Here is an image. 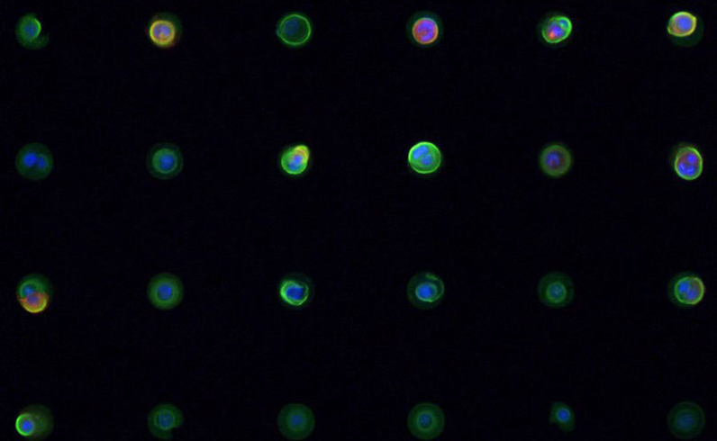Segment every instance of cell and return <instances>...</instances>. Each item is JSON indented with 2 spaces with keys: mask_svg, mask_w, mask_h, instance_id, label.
<instances>
[{
  "mask_svg": "<svg viewBox=\"0 0 717 441\" xmlns=\"http://www.w3.org/2000/svg\"><path fill=\"white\" fill-rule=\"evenodd\" d=\"M16 167L26 179L32 181L46 179L54 168L53 153L46 145L29 143L19 150Z\"/></svg>",
  "mask_w": 717,
  "mask_h": 441,
  "instance_id": "6da1fadb",
  "label": "cell"
},
{
  "mask_svg": "<svg viewBox=\"0 0 717 441\" xmlns=\"http://www.w3.org/2000/svg\"><path fill=\"white\" fill-rule=\"evenodd\" d=\"M17 433L29 440L48 438L55 429V418L46 406L33 404L24 408L15 419Z\"/></svg>",
  "mask_w": 717,
  "mask_h": 441,
  "instance_id": "7a4b0ae2",
  "label": "cell"
},
{
  "mask_svg": "<svg viewBox=\"0 0 717 441\" xmlns=\"http://www.w3.org/2000/svg\"><path fill=\"white\" fill-rule=\"evenodd\" d=\"M669 431L681 439L699 436L705 427L703 409L694 402L685 401L672 409L667 416Z\"/></svg>",
  "mask_w": 717,
  "mask_h": 441,
  "instance_id": "3957f363",
  "label": "cell"
},
{
  "mask_svg": "<svg viewBox=\"0 0 717 441\" xmlns=\"http://www.w3.org/2000/svg\"><path fill=\"white\" fill-rule=\"evenodd\" d=\"M277 423L284 436L291 440H303L315 429L316 417L307 406L292 403L282 409Z\"/></svg>",
  "mask_w": 717,
  "mask_h": 441,
  "instance_id": "277c9868",
  "label": "cell"
},
{
  "mask_svg": "<svg viewBox=\"0 0 717 441\" xmlns=\"http://www.w3.org/2000/svg\"><path fill=\"white\" fill-rule=\"evenodd\" d=\"M407 34L416 47H436L443 35V22L440 15L431 11H420L407 22Z\"/></svg>",
  "mask_w": 717,
  "mask_h": 441,
  "instance_id": "5b68a950",
  "label": "cell"
},
{
  "mask_svg": "<svg viewBox=\"0 0 717 441\" xmlns=\"http://www.w3.org/2000/svg\"><path fill=\"white\" fill-rule=\"evenodd\" d=\"M408 427L411 433L421 439L430 440L438 437L445 427L443 410L433 403H421L410 412Z\"/></svg>",
  "mask_w": 717,
  "mask_h": 441,
  "instance_id": "8992f818",
  "label": "cell"
},
{
  "mask_svg": "<svg viewBox=\"0 0 717 441\" xmlns=\"http://www.w3.org/2000/svg\"><path fill=\"white\" fill-rule=\"evenodd\" d=\"M184 284L178 277L169 273L155 276L150 283L148 297L159 310L168 311L183 302Z\"/></svg>",
  "mask_w": 717,
  "mask_h": 441,
  "instance_id": "52a82bcc",
  "label": "cell"
},
{
  "mask_svg": "<svg viewBox=\"0 0 717 441\" xmlns=\"http://www.w3.org/2000/svg\"><path fill=\"white\" fill-rule=\"evenodd\" d=\"M147 165L151 175L158 179L174 178L184 166L182 150L171 143L155 145L149 152Z\"/></svg>",
  "mask_w": 717,
  "mask_h": 441,
  "instance_id": "ba28073f",
  "label": "cell"
},
{
  "mask_svg": "<svg viewBox=\"0 0 717 441\" xmlns=\"http://www.w3.org/2000/svg\"><path fill=\"white\" fill-rule=\"evenodd\" d=\"M445 293L443 281L430 272L419 274L412 278L408 285L410 302L422 310L437 306Z\"/></svg>",
  "mask_w": 717,
  "mask_h": 441,
  "instance_id": "9c48e42d",
  "label": "cell"
},
{
  "mask_svg": "<svg viewBox=\"0 0 717 441\" xmlns=\"http://www.w3.org/2000/svg\"><path fill=\"white\" fill-rule=\"evenodd\" d=\"M537 293L544 304L553 308H562L573 301L575 286L568 275L554 272L546 275L538 284Z\"/></svg>",
  "mask_w": 717,
  "mask_h": 441,
  "instance_id": "30bf717a",
  "label": "cell"
},
{
  "mask_svg": "<svg viewBox=\"0 0 717 441\" xmlns=\"http://www.w3.org/2000/svg\"><path fill=\"white\" fill-rule=\"evenodd\" d=\"M147 32L157 47L169 49L181 40L183 23L176 14L159 12L150 19Z\"/></svg>",
  "mask_w": 717,
  "mask_h": 441,
  "instance_id": "8fae6325",
  "label": "cell"
},
{
  "mask_svg": "<svg viewBox=\"0 0 717 441\" xmlns=\"http://www.w3.org/2000/svg\"><path fill=\"white\" fill-rule=\"evenodd\" d=\"M706 286L701 277L684 273L672 279L668 285V295L672 302L681 307L699 304L704 298Z\"/></svg>",
  "mask_w": 717,
  "mask_h": 441,
  "instance_id": "7c38bea8",
  "label": "cell"
},
{
  "mask_svg": "<svg viewBox=\"0 0 717 441\" xmlns=\"http://www.w3.org/2000/svg\"><path fill=\"white\" fill-rule=\"evenodd\" d=\"M667 32L679 46L692 47L702 38L703 24L697 15L690 12H678L670 17Z\"/></svg>",
  "mask_w": 717,
  "mask_h": 441,
  "instance_id": "4fadbf2b",
  "label": "cell"
},
{
  "mask_svg": "<svg viewBox=\"0 0 717 441\" xmlns=\"http://www.w3.org/2000/svg\"><path fill=\"white\" fill-rule=\"evenodd\" d=\"M185 416L181 410L172 404H160L149 414L148 426L151 435L159 439L168 440L173 431L183 427Z\"/></svg>",
  "mask_w": 717,
  "mask_h": 441,
  "instance_id": "5bb4252c",
  "label": "cell"
},
{
  "mask_svg": "<svg viewBox=\"0 0 717 441\" xmlns=\"http://www.w3.org/2000/svg\"><path fill=\"white\" fill-rule=\"evenodd\" d=\"M315 288L312 281L303 274L286 275L280 283L278 294L281 301L293 308H303L313 299Z\"/></svg>",
  "mask_w": 717,
  "mask_h": 441,
  "instance_id": "9a60e30c",
  "label": "cell"
},
{
  "mask_svg": "<svg viewBox=\"0 0 717 441\" xmlns=\"http://www.w3.org/2000/svg\"><path fill=\"white\" fill-rule=\"evenodd\" d=\"M672 166L681 179L694 181L700 178L703 171V158L694 145L684 143L679 145L672 155Z\"/></svg>",
  "mask_w": 717,
  "mask_h": 441,
  "instance_id": "2e32d148",
  "label": "cell"
},
{
  "mask_svg": "<svg viewBox=\"0 0 717 441\" xmlns=\"http://www.w3.org/2000/svg\"><path fill=\"white\" fill-rule=\"evenodd\" d=\"M277 32L281 40L289 46L299 47L310 39L312 23L305 14L290 13L279 21Z\"/></svg>",
  "mask_w": 717,
  "mask_h": 441,
  "instance_id": "e0dca14e",
  "label": "cell"
},
{
  "mask_svg": "<svg viewBox=\"0 0 717 441\" xmlns=\"http://www.w3.org/2000/svg\"><path fill=\"white\" fill-rule=\"evenodd\" d=\"M408 163L416 173L431 175L440 169L442 164V154L434 143L422 141L410 149Z\"/></svg>",
  "mask_w": 717,
  "mask_h": 441,
  "instance_id": "ac0fdd59",
  "label": "cell"
},
{
  "mask_svg": "<svg viewBox=\"0 0 717 441\" xmlns=\"http://www.w3.org/2000/svg\"><path fill=\"white\" fill-rule=\"evenodd\" d=\"M15 32L23 46L31 50L44 48L50 40V33L42 32V23L35 13L22 15L17 22Z\"/></svg>",
  "mask_w": 717,
  "mask_h": 441,
  "instance_id": "d6986e66",
  "label": "cell"
},
{
  "mask_svg": "<svg viewBox=\"0 0 717 441\" xmlns=\"http://www.w3.org/2000/svg\"><path fill=\"white\" fill-rule=\"evenodd\" d=\"M540 162L545 174L552 178H560L570 170L573 159L570 151L565 146L554 143L543 149Z\"/></svg>",
  "mask_w": 717,
  "mask_h": 441,
  "instance_id": "ffe728a7",
  "label": "cell"
},
{
  "mask_svg": "<svg viewBox=\"0 0 717 441\" xmlns=\"http://www.w3.org/2000/svg\"><path fill=\"white\" fill-rule=\"evenodd\" d=\"M572 32V21L565 14L548 15L540 24V34L549 44H558L567 40Z\"/></svg>",
  "mask_w": 717,
  "mask_h": 441,
  "instance_id": "44dd1931",
  "label": "cell"
},
{
  "mask_svg": "<svg viewBox=\"0 0 717 441\" xmlns=\"http://www.w3.org/2000/svg\"><path fill=\"white\" fill-rule=\"evenodd\" d=\"M311 157V149L305 144L288 147L280 156L281 168L288 175H302L308 169Z\"/></svg>",
  "mask_w": 717,
  "mask_h": 441,
  "instance_id": "7402d4cb",
  "label": "cell"
},
{
  "mask_svg": "<svg viewBox=\"0 0 717 441\" xmlns=\"http://www.w3.org/2000/svg\"><path fill=\"white\" fill-rule=\"evenodd\" d=\"M54 289L50 280L39 274L23 277L16 289L17 301L39 294H52Z\"/></svg>",
  "mask_w": 717,
  "mask_h": 441,
  "instance_id": "603a6c76",
  "label": "cell"
},
{
  "mask_svg": "<svg viewBox=\"0 0 717 441\" xmlns=\"http://www.w3.org/2000/svg\"><path fill=\"white\" fill-rule=\"evenodd\" d=\"M549 422L556 424L562 431L571 433L575 428L576 416L568 405L554 402L550 409Z\"/></svg>",
  "mask_w": 717,
  "mask_h": 441,
  "instance_id": "cb8c5ba5",
  "label": "cell"
},
{
  "mask_svg": "<svg viewBox=\"0 0 717 441\" xmlns=\"http://www.w3.org/2000/svg\"><path fill=\"white\" fill-rule=\"evenodd\" d=\"M52 294H39L18 301L23 310L31 315H40L48 310Z\"/></svg>",
  "mask_w": 717,
  "mask_h": 441,
  "instance_id": "d4e9b609",
  "label": "cell"
}]
</instances>
